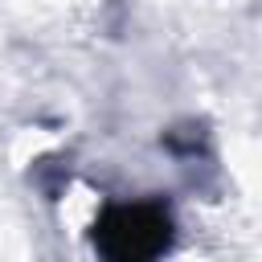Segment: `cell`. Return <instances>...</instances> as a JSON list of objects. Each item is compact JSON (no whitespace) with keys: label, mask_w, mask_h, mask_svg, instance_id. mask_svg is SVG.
<instances>
[{"label":"cell","mask_w":262,"mask_h":262,"mask_svg":"<svg viewBox=\"0 0 262 262\" xmlns=\"http://www.w3.org/2000/svg\"><path fill=\"white\" fill-rule=\"evenodd\" d=\"M106 262H156L172 242V221L160 205H115L94 233Z\"/></svg>","instance_id":"1"}]
</instances>
